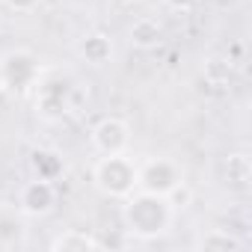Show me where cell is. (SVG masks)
Here are the masks:
<instances>
[{"label":"cell","instance_id":"obj_1","mask_svg":"<svg viewBox=\"0 0 252 252\" xmlns=\"http://www.w3.org/2000/svg\"><path fill=\"white\" fill-rule=\"evenodd\" d=\"M172 202L169 196H158V193H146V190H134L125 196L122 205V222L131 234L137 237H160L163 231H169L172 225Z\"/></svg>","mask_w":252,"mask_h":252},{"label":"cell","instance_id":"obj_2","mask_svg":"<svg viewBox=\"0 0 252 252\" xmlns=\"http://www.w3.org/2000/svg\"><path fill=\"white\" fill-rule=\"evenodd\" d=\"M95 187L110 199H125L137 190V163L122 155H104L92 169Z\"/></svg>","mask_w":252,"mask_h":252},{"label":"cell","instance_id":"obj_3","mask_svg":"<svg viewBox=\"0 0 252 252\" xmlns=\"http://www.w3.org/2000/svg\"><path fill=\"white\" fill-rule=\"evenodd\" d=\"M184 184V169L172 158H149L143 166H137V190L172 196Z\"/></svg>","mask_w":252,"mask_h":252},{"label":"cell","instance_id":"obj_4","mask_svg":"<svg viewBox=\"0 0 252 252\" xmlns=\"http://www.w3.org/2000/svg\"><path fill=\"white\" fill-rule=\"evenodd\" d=\"M42 77V65L39 57L30 51H9L0 57V83H3L9 92L21 95L30 86H36Z\"/></svg>","mask_w":252,"mask_h":252},{"label":"cell","instance_id":"obj_5","mask_svg":"<svg viewBox=\"0 0 252 252\" xmlns=\"http://www.w3.org/2000/svg\"><path fill=\"white\" fill-rule=\"evenodd\" d=\"M89 140H92L95 152H101V155H122L131 146V125L119 116H104L92 125Z\"/></svg>","mask_w":252,"mask_h":252},{"label":"cell","instance_id":"obj_6","mask_svg":"<svg viewBox=\"0 0 252 252\" xmlns=\"http://www.w3.org/2000/svg\"><path fill=\"white\" fill-rule=\"evenodd\" d=\"M57 205V187L48 178H33L18 190V211L27 217H48Z\"/></svg>","mask_w":252,"mask_h":252},{"label":"cell","instance_id":"obj_7","mask_svg":"<svg viewBox=\"0 0 252 252\" xmlns=\"http://www.w3.org/2000/svg\"><path fill=\"white\" fill-rule=\"evenodd\" d=\"M60 77H39V95H36V110L45 116V119H60L68 113V95H71V86L65 83V89H57Z\"/></svg>","mask_w":252,"mask_h":252},{"label":"cell","instance_id":"obj_8","mask_svg":"<svg viewBox=\"0 0 252 252\" xmlns=\"http://www.w3.org/2000/svg\"><path fill=\"white\" fill-rule=\"evenodd\" d=\"M77 54L89 63V65H107L113 60V42L107 33H86L80 42H77Z\"/></svg>","mask_w":252,"mask_h":252},{"label":"cell","instance_id":"obj_9","mask_svg":"<svg viewBox=\"0 0 252 252\" xmlns=\"http://www.w3.org/2000/svg\"><path fill=\"white\" fill-rule=\"evenodd\" d=\"M160 39H163V24H160L158 18H152V15H143V18H137V21L128 27V42H131L134 48H140V51L155 48Z\"/></svg>","mask_w":252,"mask_h":252},{"label":"cell","instance_id":"obj_10","mask_svg":"<svg viewBox=\"0 0 252 252\" xmlns=\"http://www.w3.org/2000/svg\"><path fill=\"white\" fill-rule=\"evenodd\" d=\"M51 249H57V252H92V249H101V240L83 228H68L60 237H54Z\"/></svg>","mask_w":252,"mask_h":252},{"label":"cell","instance_id":"obj_11","mask_svg":"<svg viewBox=\"0 0 252 252\" xmlns=\"http://www.w3.org/2000/svg\"><path fill=\"white\" fill-rule=\"evenodd\" d=\"M196 246L205 249V252H240L243 240L237 234H231L228 228H211L196 240Z\"/></svg>","mask_w":252,"mask_h":252},{"label":"cell","instance_id":"obj_12","mask_svg":"<svg viewBox=\"0 0 252 252\" xmlns=\"http://www.w3.org/2000/svg\"><path fill=\"white\" fill-rule=\"evenodd\" d=\"M225 175H228V184L237 187V190H246L249 181H252V160L246 152H234L228 155L225 160Z\"/></svg>","mask_w":252,"mask_h":252},{"label":"cell","instance_id":"obj_13","mask_svg":"<svg viewBox=\"0 0 252 252\" xmlns=\"http://www.w3.org/2000/svg\"><path fill=\"white\" fill-rule=\"evenodd\" d=\"M33 172H36V178H48V181H57L60 178V172H63V160H60V155L57 152H48V149H39V152H33Z\"/></svg>","mask_w":252,"mask_h":252},{"label":"cell","instance_id":"obj_14","mask_svg":"<svg viewBox=\"0 0 252 252\" xmlns=\"http://www.w3.org/2000/svg\"><path fill=\"white\" fill-rule=\"evenodd\" d=\"M228 74H231V65H228V60H208L205 63V80H211V83H225L228 80Z\"/></svg>","mask_w":252,"mask_h":252},{"label":"cell","instance_id":"obj_15","mask_svg":"<svg viewBox=\"0 0 252 252\" xmlns=\"http://www.w3.org/2000/svg\"><path fill=\"white\" fill-rule=\"evenodd\" d=\"M3 3H6L12 12H33L42 0H3Z\"/></svg>","mask_w":252,"mask_h":252},{"label":"cell","instance_id":"obj_16","mask_svg":"<svg viewBox=\"0 0 252 252\" xmlns=\"http://www.w3.org/2000/svg\"><path fill=\"white\" fill-rule=\"evenodd\" d=\"M163 3L169 9H175V12H190V9H196L199 0H163Z\"/></svg>","mask_w":252,"mask_h":252}]
</instances>
